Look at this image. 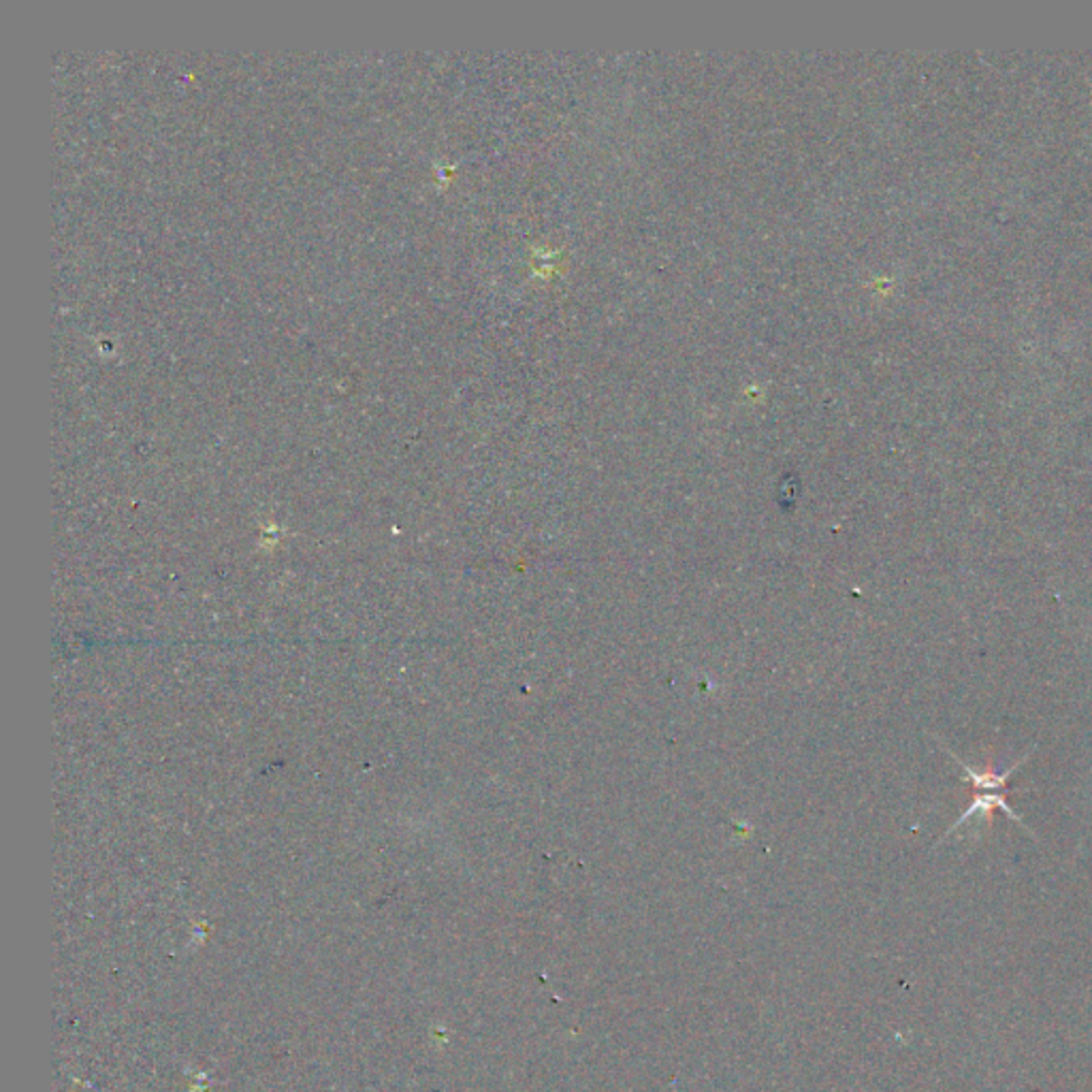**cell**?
<instances>
[{
	"label": "cell",
	"instance_id": "1",
	"mask_svg": "<svg viewBox=\"0 0 1092 1092\" xmlns=\"http://www.w3.org/2000/svg\"><path fill=\"white\" fill-rule=\"evenodd\" d=\"M992 808H999V811H1003L1007 817L1013 819V822H1018L1020 826H1024L1022 817H1020L1018 813L1013 811V808L1010 807V802H1007L1005 794H1000V792H992V794H980V796H977V798H975V800L971 802V805H969L967 811H964L962 816L956 819L954 826H952V828L947 830V835H945V836H950L952 832H954L956 828H961V826H962L964 822H969L971 817H977V816H991V813H992ZM1024 828H1027V826H1024Z\"/></svg>",
	"mask_w": 1092,
	"mask_h": 1092
},
{
	"label": "cell",
	"instance_id": "2",
	"mask_svg": "<svg viewBox=\"0 0 1092 1092\" xmlns=\"http://www.w3.org/2000/svg\"><path fill=\"white\" fill-rule=\"evenodd\" d=\"M947 753H950V756L956 759V764H961L962 768H964V772H967L964 781L973 783V788H977V789H988V792H1000V789H1003L1007 786V781H1010V777L1013 775V772H1016L1020 768V766L1027 762L1029 756H1030V751H1029L1027 756H1024L1022 759H1018V764H1013V766H1010V768H1005V770H1000V772H977V770L971 768V766L967 762H962V759L958 758L956 753H952L950 749H947Z\"/></svg>",
	"mask_w": 1092,
	"mask_h": 1092
}]
</instances>
